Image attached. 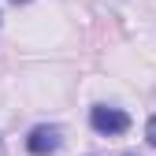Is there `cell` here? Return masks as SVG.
Here are the masks:
<instances>
[{
	"mask_svg": "<svg viewBox=\"0 0 156 156\" xmlns=\"http://www.w3.org/2000/svg\"><path fill=\"white\" fill-rule=\"evenodd\" d=\"M89 123H93L97 134H123L130 126L126 112H119V108H93L89 112Z\"/></svg>",
	"mask_w": 156,
	"mask_h": 156,
	"instance_id": "1",
	"label": "cell"
},
{
	"mask_svg": "<svg viewBox=\"0 0 156 156\" xmlns=\"http://www.w3.org/2000/svg\"><path fill=\"white\" fill-rule=\"evenodd\" d=\"M60 145H63L60 126H37L30 138H26V149H30L34 156H48V152H56Z\"/></svg>",
	"mask_w": 156,
	"mask_h": 156,
	"instance_id": "2",
	"label": "cell"
},
{
	"mask_svg": "<svg viewBox=\"0 0 156 156\" xmlns=\"http://www.w3.org/2000/svg\"><path fill=\"white\" fill-rule=\"evenodd\" d=\"M15 4H26V0H15Z\"/></svg>",
	"mask_w": 156,
	"mask_h": 156,
	"instance_id": "5",
	"label": "cell"
},
{
	"mask_svg": "<svg viewBox=\"0 0 156 156\" xmlns=\"http://www.w3.org/2000/svg\"><path fill=\"white\" fill-rule=\"evenodd\" d=\"M0 156H4V141H0Z\"/></svg>",
	"mask_w": 156,
	"mask_h": 156,
	"instance_id": "4",
	"label": "cell"
},
{
	"mask_svg": "<svg viewBox=\"0 0 156 156\" xmlns=\"http://www.w3.org/2000/svg\"><path fill=\"white\" fill-rule=\"evenodd\" d=\"M145 138H149V145H156V115H152L149 126H145Z\"/></svg>",
	"mask_w": 156,
	"mask_h": 156,
	"instance_id": "3",
	"label": "cell"
}]
</instances>
